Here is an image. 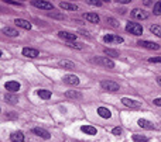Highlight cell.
I'll return each mask as SVG.
<instances>
[{
  "mask_svg": "<svg viewBox=\"0 0 161 142\" xmlns=\"http://www.w3.org/2000/svg\"><path fill=\"white\" fill-rule=\"evenodd\" d=\"M119 3H122V4H127V3H130V0H117Z\"/></svg>",
  "mask_w": 161,
  "mask_h": 142,
  "instance_id": "obj_37",
  "label": "cell"
},
{
  "mask_svg": "<svg viewBox=\"0 0 161 142\" xmlns=\"http://www.w3.org/2000/svg\"><path fill=\"white\" fill-rule=\"evenodd\" d=\"M80 34H82V35H83V37H85V35H86V37H89L88 31H80Z\"/></svg>",
  "mask_w": 161,
  "mask_h": 142,
  "instance_id": "obj_38",
  "label": "cell"
},
{
  "mask_svg": "<svg viewBox=\"0 0 161 142\" xmlns=\"http://www.w3.org/2000/svg\"><path fill=\"white\" fill-rule=\"evenodd\" d=\"M14 23H16L17 27H21V28H24V30H30V28H31V24L27 21V20L16 18V20H14Z\"/></svg>",
  "mask_w": 161,
  "mask_h": 142,
  "instance_id": "obj_16",
  "label": "cell"
},
{
  "mask_svg": "<svg viewBox=\"0 0 161 142\" xmlns=\"http://www.w3.org/2000/svg\"><path fill=\"white\" fill-rule=\"evenodd\" d=\"M97 114H99V117H102V118H110L112 117L110 110L106 109V107H99V109H97Z\"/></svg>",
  "mask_w": 161,
  "mask_h": 142,
  "instance_id": "obj_17",
  "label": "cell"
},
{
  "mask_svg": "<svg viewBox=\"0 0 161 142\" xmlns=\"http://www.w3.org/2000/svg\"><path fill=\"white\" fill-rule=\"evenodd\" d=\"M137 45L143 48H147V49H154V51H158L160 49V45L156 44V42H150V41H139Z\"/></svg>",
  "mask_w": 161,
  "mask_h": 142,
  "instance_id": "obj_10",
  "label": "cell"
},
{
  "mask_svg": "<svg viewBox=\"0 0 161 142\" xmlns=\"http://www.w3.org/2000/svg\"><path fill=\"white\" fill-rule=\"evenodd\" d=\"M157 83H158L160 86H161V76H158V78H157Z\"/></svg>",
  "mask_w": 161,
  "mask_h": 142,
  "instance_id": "obj_39",
  "label": "cell"
},
{
  "mask_svg": "<svg viewBox=\"0 0 161 142\" xmlns=\"http://www.w3.org/2000/svg\"><path fill=\"white\" fill-rule=\"evenodd\" d=\"M33 134H36L37 137L42 138V139H50L51 138V134L47 131V129L44 128H40V127H37V128H33Z\"/></svg>",
  "mask_w": 161,
  "mask_h": 142,
  "instance_id": "obj_8",
  "label": "cell"
},
{
  "mask_svg": "<svg viewBox=\"0 0 161 142\" xmlns=\"http://www.w3.org/2000/svg\"><path fill=\"white\" fill-rule=\"evenodd\" d=\"M64 82L68 84H72V86L79 84V79H78V76H75V75H67L64 78Z\"/></svg>",
  "mask_w": 161,
  "mask_h": 142,
  "instance_id": "obj_14",
  "label": "cell"
},
{
  "mask_svg": "<svg viewBox=\"0 0 161 142\" xmlns=\"http://www.w3.org/2000/svg\"><path fill=\"white\" fill-rule=\"evenodd\" d=\"M59 7H61L62 10H71V11L78 10V6H76V4H72V3H67V2H61V3H59Z\"/></svg>",
  "mask_w": 161,
  "mask_h": 142,
  "instance_id": "obj_18",
  "label": "cell"
},
{
  "mask_svg": "<svg viewBox=\"0 0 161 142\" xmlns=\"http://www.w3.org/2000/svg\"><path fill=\"white\" fill-rule=\"evenodd\" d=\"M112 132H113V135H117V137H119V135H122V129H120L119 127L113 128V129H112Z\"/></svg>",
  "mask_w": 161,
  "mask_h": 142,
  "instance_id": "obj_34",
  "label": "cell"
},
{
  "mask_svg": "<svg viewBox=\"0 0 161 142\" xmlns=\"http://www.w3.org/2000/svg\"><path fill=\"white\" fill-rule=\"evenodd\" d=\"M68 47L75 48V49H83V45L79 42H68Z\"/></svg>",
  "mask_w": 161,
  "mask_h": 142,
  "instance_id": "obj_30",
  "label": "cell"
},
{
  "mask_svg": "<svg viewBox=\"0 0 161 142\" xmlns=\"http://www.w3.org/2000/svg\"><path fill=\"white\" fill-rule=\"evenodd\" d=\"M153 103L156 104V106H158L161 107V99H156V100H153Z\"/></svg>",
  "mask_w": 161,
  "mask_h": 142,
  "instance_id": "obj_36",
  "label": "cell"
},
{
  "mask_svg": "<svg viewBox=\"0 0 161 142\" xmlns=\"http://www.w3.org/2000/svg\"><path fill=\"white\" fill-rule=\"evenodd\" d=\"M83 18H85L86 21H89V23H93V24H97V23L100 21L99 16H97V14H95V13H86V14H83Z\"/></svg>",
  "mask_w": 161,
  "mask_h": 142,
  "instance_id": "obj_13",
  "label": "cell"
},
{
  "mask_svg": "<svg viewBox=\"0 0 161 142\" xmlns=\"http://www.w3.org/2000/svg\"><path fill=\"white\" fill-rule=\"evenodd\" d=\"M65 96H67V97H69V99H80L82 97V94H80L79 92H75V90H68L67 93H65Z\"/></svg>",
  "mask_w": 161,
  "mask_h": 142,
  "instance_id": "obj_25",
  "label": "cell"
},
{
  "mask_svg": "<svg viewBox=\"0 0 161 142\" xmlns=\"http://www.w3.org/2000/svg\"><path fill=\"white\" fill-rule=\"evenodd\" d=\"M133 141H136V142H147V141H148V138H147V137H144V135L134 134V135H133Z\"/></svg>",
  "mask_w": 161,
  "mask_h": 142,
  "instance_id": "obj_27",
  "label": "cell"
},
{
  "mask_svg": "<svg viewBox=\"0 0 161 142\" xmlns=\"http://www.w3.org/2000/svg\"><path fill=\"white\" fill-rule=\"evenodd\" d=\"M106 21H108L112 27H119V23H117L114 18H112V17H108V18H106Z\"/></svg>",
  "mask_w": 161,
  "mask_h": 142,
  "instance_id": "obj_32",
  "label": "cell"
},
{
  "mask_svg": "<svg viewBox=\"0 0 161 142\" xmlns=\"http://www.w3.org/2000/svg\"><path fill=\"white\" fill-rule=\"evenodd\" d=\"M23 55L28 56V58H37L40 53H38V51L33 49V48H24V49H23Z\"/></svg>",
  "mask_w": 161,
  "mask_h": 142,
  "instance_id": "obj_15",
  "label": "cell"
},
{
  "mask_svg": "<svg viewBox=\"0 0 161 142\" xmlns=\"http://www.w3.org/2000/svg\"><path fill=\"white\" fill-rule=\"evenodd\" d=\"M100 87L108 92H117L119 90V84L113 80H102L100 82Z\"/></svg>",
  "mask_w": 161,
  "mask_h": 142,
  "instance_id": "obj_3",
  "label": "cell"
},
{
  "mask_svg": "<svg viewBox=\"0 0 161 142\" xmlns=\"http://www.w3.org/2000/svg\"><path fill=\"white\" fill-rule=\"evenodd\" d=\"M92 62H93V63H97V65H102V66H106V68H109V69H113L114 68V62L112 61L110 58H108V56L93 58L92 59Z\"/></svg>",
  "mask_w": 161,
  "mask_h": 142,
  "instance_id": "obj_2",
  "label": "cell"
},
{
  "mask_svg": "<svg viewBox=\"0 0 161 142\" xmlns=\"http://www.w3.org/2000/svg\"><path fill=\"white\" fill-rule=\"evenodd\" d=\"M88 4H91V6H102V2H95V0H88Z\"/></svg>",
  "mask_w": 161,
  "mask_h": 142,
  "instance_id": "obj_35",
  "label": "cell"
},
{
  "mask_svg": "<svg viewBox=\"0 0 161 142\" xmlns=\"http://www.w3.org/2000/svg\"><path fill=\"white\" fill-rule=\"evenodd\" d=\"M80 131L88 134V135H96V128L92 125H82L80 127Z\"/></svg>",
  "mask_w": 161,
  "mask_h": 142,
  "instance_id": "obj_20",
  "label": "cell"
},
{
  "mask_svg": "<svg viewBox=\"0 0 161 142\" xmlns=\"http://www.w3.org/2000/svg\"><path fill=\"white\" fill-rule=\"evenodd\" d=\"M37 94H38L41 99H44V100H48V99H51V92H50V90L40 89V90H37Z\"/></svg>",
  "mask_w": 161,
  "mask_h": 142,
  "instance_id": "obj_23",
  "label": "cell"
},
{
  "mask_svg": "<svg viewBox=\"0 0 161 142\" xmlns=\"http://www.w3.org/2000/svg\"><path fill=\"white\" fill-rule=\"evenodd\" d=\"M58 65H59L61 68H64V69H74V68H75V63H74V62H71V61H65V59L59 61V62H58Z\"/></svg>",
  "mask_w": 161,
  "mask_h": 142,
  "instance_id": "obj_21",
  "label": "cell"
},
{
  "mask_svg": "<svg viewBox=\"0 0 161 142\" xmlns=\"http://www.w3.org/2000/svg\"><path fill=\"white\" fill-rule=\"evenodd\" d=\"M58 35H59V38L65 39V41H69V42H75V39H76V34H71L68 31H59Z\"/></svg>",
  "mask_w": 161,
  "mask_h": 142,
  "instance_id": "obj_11",
  "label": "cell"
},
{
  "mask_svg": "<svg viewBox=\"0 0 161 142\" xmlns=\"http://www.w3.org/2000/svg\"><path fill=\"white\" fill-rule=\"evenodd\" d=\"M31 4L34 6V7H38V8H44V10H53L54 8V4L50 2H42V0H33L31 2Z\"/></svg>",
  "mask_w": 161,
  "mask_h": 142,
  "instance_id": "obj_4",
  "label": "cell"
},
{
  "mask_svg": "<svg viewBox=\"0 0 161 142\" xmlns=\"http://www.w3.org/2000/svg\"><path fill=\"white\" fill-rule=\"evenodd\" d=\"M2 33L6 34V35H8V37H17L19 35V31L14 30V28H10V27H4L2 30Z\"/></svg>",
  "mask_w": 161,
  "mask_h": 142,
  "instance_id": "obj_22",
  "label": "cell"
},
{
  "mask_svg": "<svg viewBox=\"0 0 161 142\" xmlns=\"http://www.w3.org/2000/svg\"><path fill=\"white\" fill-rule=\"evenodd\" d=\"M131 17L137 20H146V18H148V13H146L142 8H133L131 10Z\"/></svg>",
  "mask_w": 161,
  "mask_h": 142,
  "instance_id": "obj_5",
  "label": "cell"
},
{
  "mask_svg": "<svg viewBox=\"0 0 161 142\" xmlns=\"http://www.w3.org/2000/svg\"><path fill=\"white\" fill-rule=\"evenodd\" d=\"M4 100L7 101V103H10V104H17V101H19V99H17V96H14V94H6L4 96Z\"/></svg>",
  "mask_w": 161,
  "mask_h": 142,
  "instance_id": "obj_24",
  "label": "cell"
},
{
  "mask_svg": "<svg viewBox=\"0 0 161 142\" xmlns=\"http://www.w3.org/2000/svg\"><path fill=\"white\" fill-rule=\"evenodd\" d=\"M10 139L13 142H23L24 141V134L21 131H17V132H13L10 135Z\"/></svg>",
  "mask_w": 161,
  "mask_h": 142,
  "instance_id": "obj_19",
  "label": "cell"
},
{
  "mask_svg": "<svg viewBox=\"0 0 161 142\" xmlns=\"http://www.w3.org/2000/svg\"><path fill=\"white\" fill-rule=\"evenodd\" d=\"M48 16L50 17H54V18H59V20H64V14H59V13H54V11H51V13H48Z\"/></svg>",
  "mask_w": 161,
  "mask_h": 142,
  "instance_id": "obj_31",
  "label": "cell"
},
{
  "mask_svg": "<svg viewBox=\"0 0 161 142\" xmlns=\"http://www.w3.org/2000/svg\"><path fill=\"white\" fill-rule=\"evenodd\" d=\"M153 11H154V14H156V16H161V2L154 3Z\"/></svg>",
  "mask_w": 161,
  "mask_h": 142,
  "instance_id": "obj_28",
  "label": "cell"
},
{
  "mask_svg": "<svg viewBox=\"0 0 161 142\" xmlns=\"http://www.w3.org/2000/svg\"><path fill=\"white\" fill-rule=\"evenodd\" d=\"M4 87H6V90H8V92L16 93V92H19V90H20V83H19V82L10 80V82H6Z\"/></svg>",
  "mask_w": 161,
  "mask_h": 142,
  "instance_id": "obj_9",
  "label": "cell"
},
{
  "mask_svg": "<svg viewBox=\"0 0 161 142\" xmlns=\"http://www.w3.org/2000/svg\"><path fill=\"white\" fill-rule=\"evenodd\" d=\"M103 41H105L106 44H122L123 38L119 35H112V34H109V35L103 37Z\"/></svg>",
  "mask_w": 161,
  "mask_h": 142,
  "instance_id": "obj_7",
  "label": "cell"
},
{
  "mask_svg": "<svg viewBox=\"0 0 161 142\" xmlns=\"http://www.w3.org/2000/svg\"><path fill=\"white\" fill-rule=\"evenodd\" d=\"M148 62H151V63H161V56H156V58H150V59H148Z\"/></svg>",
  "mask_w": 161,
  "mask_h": 142,
  "instance_id": "obj_33",
  "label": "cell"
},
{
  "mask_svg": "<svg viewBox=\"0 0 161 142\" xmlns=\"http://www.w3.org/2000/svg\"><path fill=\"white\" fill-rule=\"evenodd\" d=\"M137 124H139V127H142V128H144V129H154L156 128L154 124L150 123L148 120H146V118H140V120L137 121Z\"/></svg>",
  "mask_w": 161,
  "mask_h": 142,
  "instance_id": "obj_12",
  "label": "cell"
},
{
  "mask_svg": "<svg viewBox=\"0 0 161 142\" xmlns=\"http://www.w3.org/2000/svg\"><path fill=\"white\" fill-rule=\"evenodd\" d=\"M103 52L106 53V55H109V56H119V52L117 51H114V49H109V48H106Z\"/></svg>",
  "mask_w": 161,
  "mask_h": 142,
  "instance_id": "obj_29",
  "label": "cell"
},
{
  "mask_svg": "<svg viewBox=\"0 0 161 142\" xmlns=\"http://www.w3.org/2000/svg\"><path fill=\"white\" fill-rule=\"evenodd\" d=\"M126 31H129V33L133 34V35H142L143 34V27L139 24V23L129 21L127 24H126Z\"/></svg>",
  "mask_w": 161,
  "mask_h": 142,
  "instance_id": "obj_1",
  "label": "cell"
},
{
  "mask_svg": "<svg viewBox=\"0 0 161 142\" xmlns=\"http://www.w3.org/2000/svg\"><path fill=\"white\" fill-rule=\"evenodd\" d=\"M150 31L154 34V35H157V37H160L161 38V25H151Z\"/></svg>",
  "mask_w": 161,
  "mask_h": 142,
  "instance_id": "obj_26",
  "label": "cell"
},
{
  "mask_svg": "<svg viewBox=\"0 0 161 142\" xmlns=\"http://www.w3.org/2000/svg\"><path fill=\"white\" fill-rule=\"evenodd\" d=\"M122 103L125 104L126 107H130V109H140L142 103L137 100H133V99H129V97H123L122 99Z\"/></svg>",
  "mask_w": 161,
  "mask_h": 142,
  "instance_id": "obj_6",
  "label": "cell"
}]
</instances>
